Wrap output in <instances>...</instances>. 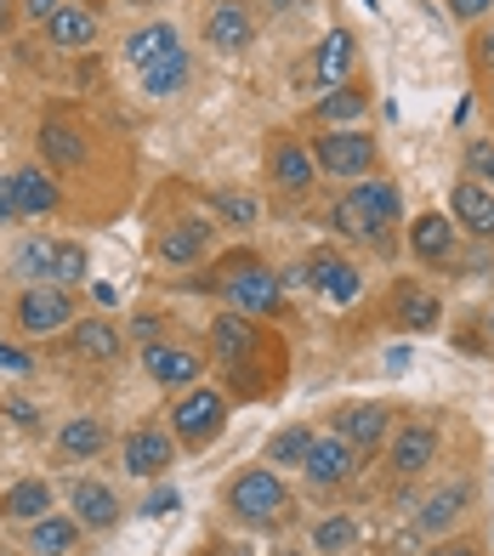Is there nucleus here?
Returning a JSON list of instances; mask_svg holds the SVG:
<instances>
[{"label": "nucleus", "mask_w": 494, "mask_h": 556, "mask_svg": "<svg viewBox=\"0 0 494 556\" xmlns=\"http://www.w3.org/2000/svg\"><path fill=\"white\" fill-rule=\"evenodd\" d=\"M284 505H290V494H284L274 466H251V471H239L228 483V511L239 522H274Z\"/></svg>", "instance_id": "1"}, {"label": "nucleus", "mask_w": 494, "mask_h": 556, "mask_svg": "<svg viewBox=\"0 0 494 556\" xmlns=\"http://www.w3.org/2000/svg\"><path fill=\"white\" fill-rule=\"evenodd\" d=\"M313 160H318V170H330V176H369V165H376V142H369L358 125H347V131L318 137Z\"/></svg>", "instance_id": "2"}, {"label": "nucleus", "mask_w": 494, "mask_h": 556, "mask_svg": "<svg viewBox=\"0 0 494 556\" xmlns=\"http://www.w3.org/2000/svg\"><path fill=\"white\" fill-rule=\"evenodd\" d=\"M68 318H74V307H68L63 285H29L17 295V330L23 336H58Z\"/></svg>", "instance_id": "3"}, {"label": "nucleus", "mask_w": 494, "mask_h": 556, "mask_svg": "<svg viewBox=\"0 0 494 556\" xmlns=\"http://www.w3.org/2000/svg\"><path fill=\"white\" fill-rule=\"evenodd\" d=\"M221 295L233 301V313L244 318H267L279 307V278L267 273V267H239L233 278H221Z\"/></svg>", "instance_id": "4"}, {"label": "nucleus", "mask_w": 494, "mask_h": 556, "mask_svg": "<svg viewBox=\"0 0 494 556\" xmlns=\"http://www.w3.org/2000/svg\"><path fill=\"white\" fill-rule=\"evenodd\" d=\"M221 392H205V387H193L182 403H177V438L182 443H205L216 438V426H221Z\"/></svg>", "instance_id": "5"}, {"label": "nucleus", "mask_w": 494, "mask_h": 556, "mask_svg": "<svg viewBox=\"0 0 494 556\" xmlns=\"http://www.w3.org/2000/svg\"><path fill=\"white\" fill-rule=\"evenodd\" d=\"M455 222L466 227V233H483V239H494V188L489 182H478V176H466V182H455Z\"/></svg>", "instance_id": "6"}, {"label": "nucleus", "mask_w": 494, "mask_h": 556, "mask_svg": "<svg viewBox=\"0 0 494 556\" xmlns=\"http://www.w3.org/2000/svg\"><path fill=\"white\" fill-rule=\"evenodd\" d=\"M211 346H216L221 364H244V358L262 346V330H256L244 313H221V318L211 324Z\"/></svg>", "instance_id": "7"}, {"label": "nucleus", "mask_w": 494, "mask_h": 556, "mask_svg": "<svg viewBox=\"0 0 494 556\" xmlns=\"http://www.w3.org/2000/svg\"><path fill=\"white\" fill-rule=\"evenodd\" d=\"M358 466V448L347 443V438H318L313 443V454H307V477H313V489H330V483H341Z\"/></svg>", "instance_id": "8"}, {"label": "nucleus", "mask_w": 494, "mask_h": 556, "mask_svg": "<svg viewBox=\"0 0 494 556\" xmlns=\"http://www.w3.org/2000/svg\"><path fill=\"white\" fill-rule=\"evenodd\" d=\"M142 369L154 375L160 387H193V375H200V358H193L188 346H142Z\"/></svg>", "instance_id": "9"}, {"label": "nucleus", "mask_w": 494, "mask_h": 556, "mask_svg": "<svg viewBox=\"0 0 494 556\" xmlns=\"http://www.w3.org/2000/svg\"><path fill=\"white\" fill-rule=\"evenodd\" d=\"M438 454V432L432 426H404L398 438H392V471L398 477H421Z\"/></svg>", "instance_id": "10"}, {"label": "nucleus", "mask_w": 494, "mask_h": 556, "mask_svg": "<svg viewBox=\"0 0 494 556\" xmlns=\"http://www.w3.org/2000/svg\"><path fill=\"white\" fill-rule=\"evenodd\" d=\"M170 460H177V454H170V438L154 432V426H142V432L126 438V471L131 477H160Z\"/></svg>", "instance_id": "11"}, {"label": "nucleus", "mask_w": 494, "mask_h": 556, "mask_svg": "<svg viewBox=\"0 0 494 556\" xmlns=\"http://www.w3.org/2000/svg\"><path fill=\"white\" fill-rule=\"evenodd\" d=\"M381 432H387V409H381V403H358V409H341L335 415V438H347L358 454L376 448Z\"/></svg>", "instance_id": "12"}, {"label": "nucleus", "mask_w": 494, "mask_h": 556, "mask_svg": "<svg viewBox=\"0 0 494 556\" xmlns=\"http://www.w3.org/2000/svg\"><path fill=\"white\" fill-rule=\"evenodd\" d=\"M353 68V35L347 29H330L325 40H318V58H313V80L318 86H341Z\"/></svg>", "instance_id": "13"}, {"label": "nucleus", "mask_w": 494, "mask_h": 556, "mask_svg": "<svg viewBox=\"0 0 494 556\" xmlns=\"http://www.w3.org/2000/svg\"><path fill=\"white\" fill-rule=\"evenodd\" d=\"M12 199H17V216H52L58 211V182L46 170H17Z\"/></svg>", "instance_id": "14"}, {"label": "nucleus", "mask_w": 494, "mask_h": 556, "mask_svg": "<svg viewBox=\"0 0 494 556\" xmlns=\"http://www.w3.org/2000/svg\"><path fill=\"white\" fill-rule=\"evenodd\" d=\"M74 522H86V528H114L119 522V500L103 489V483H74Z\"/></svg>", "instance_id": "15"}, {"label": "nucleus", "mask_w": 494, "mask_h": 556, "mask_svg": "<svg viewBox=\"0 0 494 556\" xmlns=\"http://www.w3.org/2000/svg\"><path fill=\"white\" fill-rule=\"evenodd\" d=\"M205 40L216 52H244L251 46V17H244V7H216L205 17Z\"/></svg>", "instance_id": "16"}, {"label": "nucleus", "mask_w": 494, "mask_h": 556, "mask_svg": "<svg viewBox=\"0 0 494 556\" xmlns=\"http://www.w3.org/2000/svg\"><path fill=\"white\" fill-rule=\"evenodd\" d=\"M267 170H274V182L290 188V193L313 188V154H307L302 142H279V148H274V160H267Z\"/></svg>", "instance_id": "17"}, {"label": "nucleus", "mask_w": 494, "mask_h": 556, "mask_svg": "<svg viewBox=\"0 0 494 556\" xmlns=\"http://www.w3.org/2000/svg\"><path fill=\"white\" fill-rule=\"evenodd\" d=\"M46 35H52L58 52H80V46L97 40V17H91L86 7H63L52 23H46Z\"/></svg>", "instance_id": "18"}, {"label": "nucleus", "mask_w": 494, "mask_h": 556, "mask_svg": "<svg viewBox=\"0 0 494 556\" xmlns=\"http://www.w3.org/2000/svg\"><path fill=\"white\" fill-rule=\"evenodd\" d=\"M0 511L17 517V522H40V517H52V489H46L40 477H29V483L0 494Z\"/></svg>", "instance_id": "19"}, {"label": "nucleus", "mask_w": 494, "mask_h": 556, "mask_svg": "<svg viewBox=\"0 0 494 556\" xmlns=\"http://www.w3.org/2000/svg\"><path fill=\"white\" fill-rule=\"evenodd\" d=\"M182 86H188V52H182V46H170L160 63L142 68V91L148 97H177Z\"/></svg>", "instance_id": "20"}, {"label": "nucleus", "mask_w": 494, "mask_h": 556, "mask_svg": "<svg viewBox=\"0 0 494 556\" xmlns=\"http://www.w3.org/2000/svg\"><path fill=\"white\" fill-rule=\"evenodd\" d=\"M307 285H318L335 307H347V301H358V273L347 262H335V256H313V278Z\"/></svg>", "instance_id": "21"}, {"label": "nucleus", "mask_w": 494, "mask_h": 556, "mask_svg": "<svg viewBox=\"0 0 494 556\" xmlns=\"http://www.w3.org/2000/svg\"><path fill=\"white\" fill-rule=\"evenodd\" d=\"M170 46H182V40H177V29H170V23H148V29H137V35L126 40V63L142 74L148 63H160V58L170 52Z\"/></svg>", "instance_id": "22"}, {"label": "nucleus", "mask_w": 494, "mask_h": 556, "mask_svg": "<svg viewBox=\"0 0 494 556\" xmlns=\"http://www.w3.org/2000/svg\"><path fill=\"white\" fill-rule=\"evenodd\" d=\"M409 244H415V256H421V262H449V250H455V233H449V216H438V211H427L421 222H415V233H409Z\"/></svg>", "instance_id": "23"}, {"label": "nucleus", "mask_w": 494, "mask_h": 556, "mask_svg": "<svg viewBox=\"0 0 494 556\" xmlns=\"http://www.w3.org/2000/svg\"><path fill=\"white\" fill-rule=\"evenodd\" d=\"M313 443V426H284L279 438H267V466H307Z\"/></svg>", "instance_id": "24"}, {"label": "nucleus", "mask_w": 494, "mask_h": 556, "mask_svg": "<svg viewBox=\"0 0 494 556\" xmlns=\"http://www.w3.org/2000/svg\"><path fill=\"white\" fill-rule=\"evenodd\" d=\"M353 199H358V205H364L369 216H376L381 227L404 216V199H398V188H392V182H376V176H364V182L353 188Z\"/></svg>", "instance_id": "25"}, {"label": "nucleus", "mask_w": 494, "mask_h": 556, "mask_svg": "<svg viewBox=\"0 0 494 556\" xmlns=\"http://www.w3.org/2000/svg\"><path fill=\"white\" fill-rule=\"evenodd\" d=\"M40 148H46V160L52 165H63V170H74V165H86V142L68 131V125H40Z\"/></svg>", "instance_id": "26"}, {"label": "nucleus", "mask_w": 494, "mask_h": 556, "mask_svg": "<svg viewBox=\"0 0 494 556\" xmlns=\"http://www.w3.org/2000/svg\"><path fill=\"white\" fill-rule=\"evenodd\" d=\"M364 109H369L364 86H330V97L318 103V119H330V125H358Z\"/></svg>", "instance_id": "27"}, {"label": "nucleus", "mask_w": 494, "mask_h": 556, "mask_svg": "<svg viewBox=\"0 0 494 556\" xmlns=\"http://www.w3.org/2000/svg\"><path fill=\"white\" fill-rule=\"evenodd\" d=\"M74 534H80V528H74L68 517H40L35 522V556H68Z\"/></svg>", "instance_id": "28"}, {"label": "nucleus", "mask_w": 494, "mask_h": 556, "mask_svg": "<svg viewBox=\"0 0 494 556\" xmlns=\"http://www.w3.org/2000/svg\"><path fill=\"white\" fill-rule=\"evenodd\" d=\"M205 227L200 222H182V227H170V233L160 239V256L165 262H193V256H200V250H205Z\"/></svg>", "instance_id": "29"}, {"label": "nucleus", "mask_w": 494, "mask_h": 556, "mask_svg": "<svg viewBox=\"0 0 494 556\" xmlns=\"http://www.w3.org/2000/svg\"><path fill=\"white\" fill-rule=\"evenodd\" d=\"M74 346H80L86 358H114V352H119V336H114V324L86 318V324H74Z\"/></svg>", "instance_id": "30"}, {"label": "nucleus", "mask_w": 494, "mask_h": 556, "mask_svg": "<svg viewBox=\"0 0 494 556\" xmlns=\"http://www.w3.org/2000/svg\"><path fill=\"white\" fill-rule=\"evenodd\" d=\"M58 443H63L68 460H91V454L103 448V426H97V420H68Z\"/></svg>", "instance_id": "31"}, {"label": "nucleus", "mask_w": 494, "mask_h": 556, "mask_svg": "<svg viewBox=\"0 0 494 556\" xmlns=\"http://www.w3.org/2000/svg\"><path fill=\"white\" fill-rule=\"evenodd\" d=\"M330 222H335V233H347V239H369V233H381V222L369 216L353 193H347V199H341V205L330 211Z\"/></svg>", "instance_id": "32"}, {"label": "nucleus", "mask_w": 494, "mask_h": 556, "mask_svg": "<svg viewBox=\"0 0 494 556\" xmlns=\"http://www.w3.org/2000/svg\"><path fill=\"white\" fill-rule=\"evenodd\" d=\"M17 273H23V278H40V285H46V278L58 273V244H46V239H29V244L17 250Z\"/></svg>", "instance_id": "33"}, {"label": "nucleus", "mask_w": 494, "mask_h": 556, "mask_svg": "<svg viewBox=\"0 0 494 556\" xmlns=\"http://www.w3.org/2000/svg\"><path fill=\"white\" fill-rule=\"evenodd\" d=\"M358 545V522L353 517H325L313 528V551H347Z\"/></svg>", "instance_id": "34"}, {"label": "nucleus", "mask_w": 494, "mask_h": 556, "mask_svg": "<svg viewBox=\"0 0 494 556\" xmlns=\"http://www.w3.org/2000/svg\"><path fill=\"white\" fill-rule=\"evenodd\" d=\"M460 505H466V489H443L427 511H421V528H427V534H443V522H455Z\"/></svg>", "instance_id": "35"}, {"label": "nucleus", "mask_w": 494, "mask_h": 556, "mask_svg": "<svg viewBox=\"0 0 494 556\" xmlns=\"http://www.w3.org/2000/svg\"><path fill=\"white\" fill-rule=\"evenodd\" d=\"M398 313H404L409 330H438V301H432V295H421V290L398 295Z\"/></svg>", "instance_id": "36"}, {"label": "nucleus", "mask_w": 494, "mask_h": 556, "mask_svg": "<svg viewBox=\"0 0 494 556\" xmlns=\"http://www.w3.org/2000/svg\"><path fill=\"white\" fill-rule=\"evenodd\" d=\"M52 285H86V250L80 244H58V273H52Z\"/></svg>", "instance_id": "37"}, {"label": "nucleus", "mask_w": 494, "mask_h": 556, "mask_svg": "<svg viewBox=\"0 0 494 556\" xmlns=\"http://www.w3.org/2000/svg\"><path fill=\"white\" fill-rule=\"evenodd\" d=\"M216 216L233 222V227H244V222H256V205H251L244 193H216Z\"/></svg>", "instance_id": "38"}, {"label": "nucleus", "mask_w": 494, "mask_h": 556, "mask_svg": "<svg viewBox=\"0 0 494 556\" xmlns=\"http://www.w3.org/2000/svg\"><path fill=\"white\" fill-rule=\"evenodd\" d=\"M35 364H29V352H17L12 341H0V375H29Z\"/></svg>", "instance_id": "39"}, {"label": "nucleus", "mask_w": 494, "mask_h": 556, "mask_svg": "<svg viewBox=\"0 0 494 556\" xmlns=\"http://www.w3.org/2000/svg\"><path fill=\"white\" fill-rule=\"evenodd\" d=\"M472 170H483V182L494 188V148L489 142H472Z\"/></svg>", "instance_id": "40"}, {"label": "nucleus", "mask_w": 494, "mask_h": 556, "mask_svg": "<svg viewBox=\"0 0 494 556\" xmlns=\"http://www.w3.org/2000/svg\"><path fill=\"white\" fill-rule=\"evenodd\" d=\"M177 505H182V494H170V489H160L154 500L142 505V511H148V517H165V511H177Z\"/></svg>", "instance_id": "41"}, {"label": "nucleus", "mask_w": 494, "mask_h": 556, "mask_svg": "<svg viewBox=\"0 0 494 556\" xmlns=\"http://www.w3.org/2000/svg\"><path fill=\"white\" fill-rule=\"evenodd\" d=\"M23 12H29L35 23H52V17H58L63 7H58V0H23Z\"/></svg>", "instance_id": "42"}, {"label": "nucleus", "mask_w": 494, "mask_h": 556, "mask_svg": "<svg viewBox=\"0 0 494 556\" xmlns=\"http://www.w3.org/2000/svg\"><path fill=\"white\" fill-rule=\"evenodd\" d=\"M131 336H137V341H148V346H154V336H160V318H154V313H142V318H131Z\"/></svg>", "instance_id": "43"}, {"label": "nucleus", "mask_w": 494, "mask_h": 556, "mask_svg": "<svg viewBox=\"0 0 494 556\" xmlns=\"http://www.w3.org/2000/svg\"><path fill=\"white\" fill-rule=\"evenodd\" d=\"M489 7H494V0H449V12H455V17H483Z\"/></svg>", "instance_id": "44"}, {"label": "nucleus", "mask_w": 494, "mask_h": 556, "mask_svg": "<svg viewBox=\"0 0 494 556\" xmlns=\"http://www.w3.org/2000/svg\"><path fill=\"white\" fill-rule=\"evenodd\" d=\"M17 216V199H12V182H0V222Z\"/></svg>", "instance_id": "45"}, {"label": "nucleus", "mask_w": 494, "mask_h": 556, "mask_svg": "<svg viewBox=\"0 0 494 556\" xmlns=\"http://www.w3.org/2000/svg\"><path fill=\"white\" fill-rule=\"evenodd\" d=\"M7 23H12V0H0V35H7Z\"/></svg>", "instance_id": "46"}, {"label": "nucleus", "mask_w": 494, "mask_h": 556, "mask_svg": "<svg viewBox=\"0 0 494 556\" xmlns=\"http://www.w3.org/2000/svg\"><path fill=\"white\" fill-rule=\"evenodd\" d=\"M478 52H483V63H494V35H489V40L478 46Z\"/></svg>", "instance_id": "47"}, {"label": "nucleus", "mask_w": 494, "mask_h": 556, "mask_svg": "<svg viewBox=\"0 0 494 556\" xmlns=\"http://www.w3.org/2000/svg\"><path fill=\"white\" fill-rule=\"evenodd\" d=\"M438 556H472V551H466V545H443Z\"/></svg>", "instance_id": "48"}, {"label": "nucleus", "mask_w": 494, "mask_h": 556, "mask_svg": "<svg viewBox=\"0 0 494 556\" xmlns=\"http://www.w3.org/2000/svg\"><path fill=\"white\" fill-rule=\"evenodd\" d=\"M274 7H279V12H284V7H290V0H274Z\"/></svg>", "instance_id": "49"}, {"label": "nucleus", "mask_w": 494, "mask_h": 556, "mask_svg": "<svg viewBox=\"0 0 494 556\" xmlns=\"http://www.w3.org/2000/svg\"><path fill=\"white\" fill-rule=\"evenodd\" d=\"M489 336H494V318H489Z\"/></svg>", "instance_id": "50"}, {"label": "nucleus", "mask_w": 494, "mask_h": 556, "mask_svg": "<svg viewBox=\"0 0 494 556\" xmlns=\"http://www.w3.org/2000/svg\"><path fill=\"white\" fill-rule=\"evenodd\" d=\"M80 7H91V0H80Z\"/></svg>", "instance_id": "51"}]
</instances>
